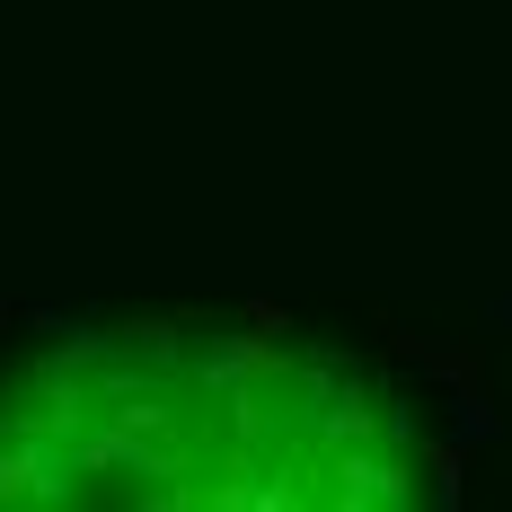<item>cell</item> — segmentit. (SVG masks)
<instances>
[{
    "label": "cell",
    "mask_w": 512,
    "mask_h": 512,
    "mask_svg": "<svg viewBox=\"0 0 512 512\" xmlns=\"http://www.w3.org/2000/svg\"><path fill=\"white\" fill-rule=\"evenodd\" d=\"M318 504L336 512H407L415 504V477L398 460V442H345V451H327L318 460Z\"/></svg>",
    "instance_id": "6da1fadb"
}]
</instances>
